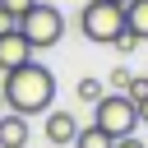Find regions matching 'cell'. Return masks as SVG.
Returning <instances> with one entry per match:
<instances>
[{"label":"cell","mask_w":148,"mask_h":148,"mask_svg":"<svg viewBox=\"0 0 148 148\" xmlns=\"http://www.w3.org/2000/svg\"><path fill=\"white\" fill-rule=\"evenodd\" d=\"M0 92H5L9 111H18V116H46L51 102H56V74L42 60H28V65H18V69L5 74Z\"/></svg>","instance_id":"obj_1"},{"label":"cell","mask_w":148,"mask_h":148,"mask_svg":"<svg viewBox=\"0 0 148 148\" xmlns=\"http://www.w3.org/2000/svg\"><path fill=\"white\" fill-rule=\"evenodd\" d=\"M14 28L23 32V42H28L32 51H51V46L65 42V14H60L56 5H46V0H32V5L14 18Z\"/></svg>","instance_id":"obj_2"},{"label":"cell","mask_w":148,"mask_h":148,"mask_svg":"<svg viewBox=\"0 0 148 148\" xmlns=\"http://www.w3.org/2000/svg\"><path fill=\"white\" fill-rule=\"evenodd\" d=\"M79 32L97 46H116V37L125 32V9L111 0H88L79 9Z\"/></svg>","instance_id":"obj_3"},{"label":"cell","mask_w":148,"mask_h":148,"mask_svg":"<svg viewBox=\"0 0 148 148\" xmlns=\"http://www.w3.org/2000/svg\"><path fill=\"white\" fill-rule=\"evenodd\" d=\"M92 125H97L102 134L120 139V134H134V130H139V111H134V102H130L125 92H102V97L92 102Z\"/></svg>","instance_id":"obj_4"},{"label":"cell","mask_w":148,"mask_h":148,"mask_svg":"<svg viewBox=\"0 0 148 148\" xmlns=\"http://www.w3.org/2000/svg\"><path fill=\"white\" fill-rule=\"evenodd\" d=\"M28 60H32V46L23 42V32H18V28L0 32V74L18 69V65H28Z\"/></svg>","instance_id":"obj_5"},{"label":"cell","mask_w":148,"mask_h":148,"mask_svg":"<svg viewBox=\"0 0 148 148\" xmlns=\"http://www.w3.org/2000/svg\"><path fill=\"white\" fill-rule=\"evenodd\" d=\"M46 143L51 148H69L74 143V134H79V120L69 116V111H46Z\"/></svg>","instance_id":"obj_6"},{"label":"cell","mask_w":148,"mask_h":148,"mask_svg":"<svg viewBox=\"0 0 148 148\" xmlns=\"http://www.w3.org/2000/svg\"><path fill=\"white\" fill-rule=\"evenodd\" d=\"M0 148H28V116L18 111L0 116Z\"/></svg>","instance_id":"obj_7"},{"label":"cell","mask_w":148,"mask_h":148,"mask_svg":"<svg viewBox=\"0 0 148 148\" xmlns=\"http://www.w3.org/2000/svg\"><path fill=\"white\" fill-rule=\"evenodd\" d=\"M120 9H125V32L143 46L148 42V0H125Z\"/></svg>","instance_id":"obj_8"},{"label":"cell","mask_w":148,"mask_h":148,"mask_svg":"<svg viewBox=\"0 0 148 148\" xmlns=\"http://www.w3.org/2000/svg\"><path fill=\"white\" fill-rule=\"evenodd\" d=\"M111 143H116V139H111V134H102L97 125H79V134H74V143H69V148H111Z\"/></svg>","instance_id":"obj_9"},{"label":"cell","mask_w":148,"mask_h":148,"mask_svg":"<svg viewBox=\"0 0 148 148\" xmlns=\"http://www.w3.org/2000/svg\"><path fill=\"white\" fill-rule=\"evenodd\" d=\"M74 92H79V102H88V106H92V102H97V97H102V92H106V83H102V79H92V74H88V79H79V88H74Z\"/></svg>","instance_id":"obj_10"},{"label":"cell","mask_w":148,"mask_h":148,"mask_svg":"<svg viewBox=\"0 0 148 148\" xmlns=\"http://www.w3.org/2000/svg\"><path fill=\"white\" fill-rule=\"evenodd\" d=\"M130 79H134V74H130L125 65H116V69L106 74V88H111V92H125V88H130Z\"/></svg>","instance_id":"obj_11"},{"label":"cell","mask_w":148,"mask_h":148,"mask_svg":"<svg viewBox=\"0 0 148 148\" xmlns=\"http://www.w3.org/2000/svg\"><path fill=\"white\" fill-rule=\"evenodd\" d=\"M125 97H130V102H143V97H148V79H130Z\"/></svg>","instance_id":"obj_12"},{"label":"cell","mask_w":148,"mask_h":148,"mask_svg":"<svg viewBox=\"0 0 148 148\" xmlns=\"http://www.w3.org/2000/svg\"><path fill=\"white\" fill-rule=\"evenodd\" d=\"M111 148H148V143H143V139H139V134H120V139H116V143H111Z\"/></svg>","instance_id":"obj_13"},{"label":"cell","mask_w":148,"mask_h":148,"mask_svg":"<svg viewBox=\"0 0 148 148\" xmlns=\"http://www.w3.org/2000/svg\"><path fill=\"white\" fill-rule=\"evenodd\" d=\"M0 5H5V9H9V14H14V18H18V14H23V9H28V5H32V0H0Z\"/></svg>","instance_id":"obj_14"},{"label":"cell","mask_w":148,"mask_h":148,"mask_svg":"<svg viewBox=\"0 0 148 148\" xmlns=\"http://www.w3.org/2000/svg\"><path fill=\"white\" fill-rule=\"evenodd\" d=\"M9 28H14V14H9V9L0 5V32H9Z\"/></svg>","instance_id":"obj_15"},{"label":"cell","mask_w":148,"mask_h":148,"mask_svg":"<svg viewBox=\"0 0 148 148\" xmlns=\"http://www.w3.org/2000/svg\"><path fill=\"white\" fill-rule=\"evenodd\" d=\"M134 111H139V125H148V97H143V102H134Z\"/></svg>","instance_id":"obj_16"},{"label":"cell","mask_w":148,"mask_h":148,"mask_svg":"<svg viewBox=\"0 0 148 148\" xmlns=\"http://www.w3.org/2000/svg\"><path fill=\"white\" fill-rule=\"evenodd\" d=\"M5 111H9V106H5V92H0V116H5Z\"/></svg>","instance_id":"obj_17"},{"label":"cell","mask_w":148,"mask_h":148,"mask_svg":"<svg viewBox=\"0 0 148 148\" xmlns=\"http://www.w3.org/2000/svg\"><path fill=\"white\" fill-rule=\"evenodd\" d=\"M111 5H125V0H111Z\"/></svg>","instance_id":"obj_18"},{"label":"cell","mask_w":148,"mask_h":148,"mask_svg":"<svg viewBox=\"0 0 148 148\" xmlns=\"http://www.w3.org/2000/svg\"><path fill=\"white\" fill-rule=\"evenodd\" d=\"M143 79H148V74H143Z\"/></svg>","instance_id":"obj_19"}]
</instances>
